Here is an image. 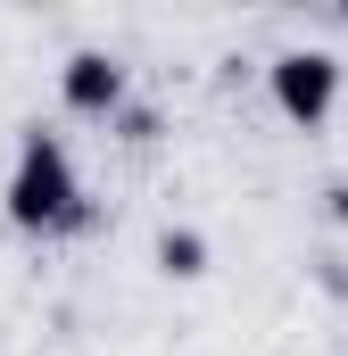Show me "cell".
I'll list each match as a JSON object with an SVG mask.
<instances>
[{
    "instance_id": "1",
    "label": "cell",
    "mask_w": 348,
    "mask_h": 356,
    "mask_svg": "<svg viewBox=\"0 0 348 356\" xmlns=\"http://www.w3.org/2000/svg\"><path fill=\"white\" fill-rule=\"evenodd\" d=\"M8 224L17 232H42V241H58V232H84L91 224V199H84V175H75V149L50 133V124H25V141H17V166H8Z\"/></svg>"
},
{
    "instance_id": "2",
    "label": "cell",
    "mask_w": 348,
    "mask_h": 356,
    "mask_svg": "<svg viewBox=\"0 0 348 356\" xmlns=\"http://www.w3.org/2000/svg\"><path fill=\"white\" fill-rule=\"evenodd\" d=\"M265 83H274V108H282L290 124H324L332 99H340V58H332V50H282V58L265 67Z\"/></svg>"
},
{
    "instance_id": "3",
    "label": "cell",
    "mask_w": 348,
    "mask_h": 356,
    "mask_svg": "<svg viewBox=\"0 0 348 356\" xmlns=\"http://www.w3.org/2000/svg\"><path fill=\"white\" fill-rule=\"evenodd\" d=\"M58 99H67L75 116H116V108H125V67H116L108 50H75V58L58 67Z\"/></svg>"
},
{
    "instance_id": "4",
    "label": "cell",
    "mask_w": 348,
    "mask_h": 356,
    "mask_svg": "<svg viewBox=\"0 0 348 356\" xmlns=\"http://www.w3.org/2000/svg\"><path fill=\"white\" fill-rule=\"evenodd\" d=\"M158 266H166L174 282H199V273H207V241H199L191 224H166V232H158Z\"/></svg>"
},
{
    "instance_id": "5",
    "label": "cell",
    "mask_w": 348,
    "mask_h": 356,
    "mask_svg": "<svg viewBox=\"0 0 348 356\" xmlns=\"http://www.w3.org/2000/svg\"><path fill=\"white\" fill-rule=\"evenodd\" d=\"M116 124H125V141H158V108H133V99H125Z\"/></svg>"
}]
</instances>
